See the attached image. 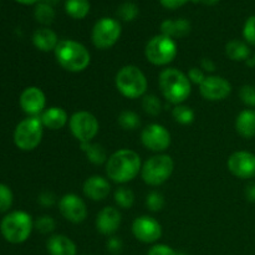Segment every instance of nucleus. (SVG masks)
Instances as JSON below:
<instances>
[{
    "label": "nucleus",
    "mask_w": 255,
    "mask_h": 255,
    "mask_svg": "<svg viewBox=\"0 0 255 255\" xmlns=\"http://www.w3.org/2000/svg\"><path fill=\"white\" fill-rule=\"evenodd\" d=\"M82 152L86 154L87 159L91 162L92 164L96 166H101V164L106 163L109 157H107L106 149L99 143H92V142H85V143H80Z\"/></svg>",
    "instance_id": "24"
},
{
    "label": "nucleus",
    "mask_w": 255,
    "mask_h": 255,
    "mask_svg": "<svg viewBox=\"0 0 255 255\" xmlns=\"http://www.w3.org/2000/svg\"><path fill=\"white\" fill-rule=\"evenodd\" d=\"M142 162L137 152L132 149H119L106 162V174L112 182L119 184L128 183L141 173Z\"/></svg>",
    "instance_id": "1"
},
{
    "label": "nucleus",
    "mask_w": 255,
    "mask_h": 255,
    "mask_svg": "<svg viewBox=\"0 0 255 255\" xmlns=\"http://www.w3.org/2000/svg\"><path fill=\"white\" fill-rule=\"evenodd\" d=\"M121 32L122 27L119 20L114 17H102L92 27V44L100 50L110 49L119 41Z\"/></svg>",
    "instance_id": "9"
},
{
    "label": "nucleus",
    "mask_w": 255,
    "mask_h": 255,
    "mask_svg": "<svg viewBox=\"0 0 255 255\" xmlns=\"http://www.w3.org/2000/svg\"><path fill=\"white\" fill-rule=\"evenodd\" d=\"M42 2H45V4H49V5H55L59 2V0H42Z\"/></svg>",
    "instance_id": "47"
},
{
    "label": "nucleus",
    "mask_w": 255,
    "mask_h": 255,
    "mask_svg": "<svg viewBox=\"0 0 255 255\" xmlns=\"http://www.w3.org/2000/svg\"><path fill=\"white\" fill-rule=\"evenodd\" d=\"M187 76H188L191 84L198 85V86L204 81V80H206L207 77L206 74H204V71L201 69V67H191V69L188 70Z\"/></svg>",
    "instance_id": "38"
},
{
    "label": "nucleus",
    "mask_w": 255,
    "mask_h": 255,
    "mask_svg": "<svg viewBox=\"0 0 255 255\" xmlns=\"http://www.w3.org/2000/svg\"><path fill=\"white\" fill-rule=\"evenodd\" d=\"M115 84L122 96L131 100L143 97L148 86L146 75L134 65H126L121 67L115 77Z\"/></svg>",
    "instance_id": "5"
},
{
    "label": "nucleus",
    "mask_w": 255,
    "mask_h": 255,
    "mask_svg": "<svg viewBox=\"0 0 255 255\" xmlns=\"http://www.w3.org/2000/svg\"><path fill=\"white\" fill-rule=\"evenodd\" d=\"M65 11L72 19H84L90 11L89 0H66Z\"/></svg>",
    "instance_id": "26"
},
{
    "label": "nucleus",
    "mask_w": 255,
    "mask_h": 255,
    "mask_svg": "<svg viewBox=\"0 0 255 255\" xmlns=\"http://www.w3.org/2000/svg\"><path fill=\"white\" fill-rule=\"evenodd\" d=\"M174 162L168 154H156L147 159L141 168V177L146 184L158 187L171 178Z\"/></svg>",
    "instance_id": "6"
},
{
    "label": "nucleus",
    "mask_w": 255,
    "mask_h": 255,
    "mask_svg": "<svg viewBox=\"0 0 255 255\" xmlns=\"http://www.w3.org/2000/svg\"><path fill=\"white\" fill-rule=\"evenodd\" d=\"M59 211L66 221L74 224L82 223L87 217V207L84 199L77 194L69 193L59 201Z\"/></svg>",
    "instance_id": "13"
},
{
    "label": "nucleus",
    "mask_w": 255,
    "mask_h": 255,
    "mask_svg": "<svg viewBox=\"0 0 255 255\" xmlns=\"http://www.w3.org/2000/svg\"><path fill=\"white\" fill-rule=\"evenodd\" d=\"M158 85L164 99L174 106L182 105L191 96L192 84L188 76L174 67L164 69L159 74Z\"/></svg>",
    "instance_id": "2"
},
{
    "label": "nucleus",
    "mask_w": 255,
    "mask_h": 255,
    "mask_svg": "<svg viewBox=\"0 0 255 255\" xmlns=\"http://www.w3.org/2000/svg\"><path fill=\"white\" fill-rule=\"evenodd\" d=\"M34 228L41 234L52 233L56 228V222L50 216H41L34 222Z\"/></svg>",
    "instance_id": "34"
},
{
    "label": "nucleus",
    "mask_w": 255,
    "mask_h": 255,
    "mask_svg": "<svg viewBox=\"0 0 255 255\" xmlns=\"http://www.w3.org/2000/svg\"><path fill=\"white\" fill-rule=\"evenodd\" d=\"M226 54L233 61H247L251 56V50L244 41L231 40L226 45Z\"/></svg>",
    "instance_id": "25"
},
{
    "label": "nucleus",
    "mask_w": 255,
    "mask_h": 255,
    "mask_svg": "<svg viewBox=\"0 0 255 255\" xmlns=\"http://www.w3.org/2000/svg\"><path fill=\"white\" fill-rule=\"evenodd\" d=\"M147 255H178V253L166 244H154Z\"/></svg>",
    "instance_id": "39"
},
{
    "label": "nucleus",
    "mask_w": 255,
    "mask_h": 255,
    "mask_svg": "<svg viewBox=\"0 0 255 255\" xmlns=\"http://www.w3.org/2000/svg\"><path fill=\"white\" fill-rule=\"evenodd\" d=\"M44 126L40 116H29L20 121L14 131V143L21 151H32L40 144Z\"/></svg>",
    "instance_id": "7"
},
{
    "label": "nucleus",
    "mask_w": 255,
    "mask_h": 255,
    "mask_svg": "<svg viewBox=\"0 0 255 255\" xmlns=\"http://www.w3.org/2000/svg\"><path fill=\"white\" fill-rule=\"evenodd\" d=\"M229 172L241 179L255 177V154L248 151H237L229 156L227 162Z\"/></svg>",
    "instance_id": "15"
},
{
    "label": "nucleus",
    "mask_w": 255,
    "mask_h": 255,
    "mask_svg": "<svg viewBox=\"0 0 255 255\" xmlns=\"http://www.w3.org/2000/svg\"><path fill=\"white\" fill-rule=\"evenodd\" d=\"M115 202L120 208L129 209L134 204V193L127 187H119L114 194Z\"/></svg>",
    "instance_id": "28"
},
{
    "label": "nucleus",
    "mask_w": 255,
    "mask_h": 255,
    "mask_svg": "<svg viewBox=\"0 0 255 255\" xmlns=\"http://www.w3.org/2000/svg\"><path fill=\"white\" fill-rule=\"evenodd\" d=\"M60 66L70 72H81L89 67L91 54L86 46L75 40H61L54 51Z\"/></svg>",
    "instance_id": "3"
},
{
    "label": "nucleus",
    "mask_w": 255,
    "mask_h": 255,
    "mask_svg": "<svg viewBox=\"0 0 255 255\" xmlns=\"http://www.w3.org/2000/svg\"><path fill=\"white\" fill-rule=\"evenodd\" d=\"M162 102L156 95H144L142 99V109L149 116H157L162 111Z\"/></svg>",
    "instance_id": "31"
},
{
    "label": "nucleus",
    "mask_w": 255,
    "mask_h": 255,
    "mask_svg": "<svg viewBox=\"0 0 255 255\" xmlns=\"http://www.w3.org/2000/svg\"><path fill=\"white\" fill-rule=\"evenodd\" d=\"M34 229V221L26 212L15 211L6 214L0 223V232L6 242L21 244L29 239Z\"/></svg>",
    "instance_id": "4"
},
{
    "label": "nucleus",
    "mask_w": 255,
    "mask_h": 255,
    "mask_svg": "<svg viewBox=\"0 0 255 255\" xmlns=\"http://www.w3.org/2000/svg\"><path fill=\"white\" fill-rule=\"evenodd\" d=\"M254 61H255V56H254Z\"/></svg>",
    "instance_id": "48"
},
{
    "label": "nucleus",
    "mask_w": 255,
    "mask_h": 255,
    "mask_svg": "<svg viewBox=\"0 0 255 255\" xmlns=\"http://www.w3.org/2000/svg\"><path fill=\"white\" fill-rule=\"evenodd\" d=\"M15 1L20 2V4H24V5H30V4H35L37 0H15Z\"/></svg>",
    "instance_id": "46"
},
{
    "label": "nucleus",
    "mask_w": 255,
    "mask_h": 255,
    "mask_svg": "<svg viewBox=\"0 0 255 255\" xmlns=\"http://www.w3.org/2000/svg\"><path fill=\"white\" fill-rule=\"evenodd\" d=\"M85 197L95 202L104 201L111 191L109 181L105 177L101 176H91L84 182L82 186Z\"/></svg>",
    "instance_id": "18"
},
{
    "label": "nucleus",
    "mask_w": 255,
    "mask_h": 255,
    "mask_svg": "<svg viewBox=\"0 0 255 255\" xmlns=\"http://www.w3.org/2000/svg\"><path fill=\"white\" fill-rule=\"evenodd\" d=\"M132 234L137 241L146 244L156 243L162 237V227L149 216H141L132 223Z\"/></svg>",
    "instance_id": "12"
},
{
    "label": "nucleus",
    "mask_w": 255,
    "mask_h": 255,
    "mask_svg": "<svg viewBox=\"0 0 255 255\" xmlns=\"http://www.w3.org/2000/svg\"><path fill=\"white\" fill-rule=\"evenodd\" d=\"M120 127L125 131H134L141 126L139 116L133 111H122L117 119Z\"/></svg>",
    "instance_id": "27"
},
{
    "label": "nucleus",
    "mask_w": 255,
    "mask_h": 255,
    "mask_svg": "<svg viewBox=\"0 0 255 255\" xmlns=\"http://www.w3.org/2000/svg\"><path fill=\"white\" fill-rule=\"evenodd\" d=\"M201 69L203 70L204 72H214L216 71V64L212 59H208V57H203L201 60Z\"/></svg>",
    "instance_id": "43"
},
{
    "label": "nucleus",
    "mask_w": 255,
    "mask_h": 255,
    "mask_svg": "<svg viewBox=\"0 0 255 255\" xmlns=\"http://www.w3.org/2000/svg\"><path fill=\"white\" fill-rule=\"evenodd\" d=\"M20 107L29 116H39L45 111L46 96L44 91L36 86L26 87L21 92L19 99Z\"/></svg>",
    "instance_id": "16"
},
{
    "label": "nucleus",
    "mask_w": 255,
    "mask_h": 255,
    "mask_svg": "<svg viewBox=\"0 0 255 255\" xmlns=\"http://www.w3.org/2000/svg\"><path fill=\"white\" fill-rule=\"evenodd\" d=\"M141 142L147 149L161 153L171 146V133L159 124H151L141 132Z\"/></svg>",
    "instance_id": "11"
},
{
    "label": "nucleus",
    "mask_w": 255,
    "mask_h": 255,
    "mask_svg": "<svg viewBox=\"0 0 255 255\" xmlns=\"http://www.w3.org/2000/svg\"><path fill=\"white\" fill-rule=\"evenodd\" d=\"M177 44L172 37L166 35H156L146 45L144 56L147 61L156 66H166L171 64L177 56Z\"/></svg>",
    "instance_id": "8"
},
{
    "label": "nucleus",
    "mask_w": 255,
    "mask_h": 255,
    "mask_svg": "<svg viewBox=\"0 0 255 255\" xmlns=\"http://www.w3.org/2000/svg\"><path fill=\"white\" fill-rule=\"evenodd\" d=\"M37 201H39V203L41 204L42 207H52L56 203V196H55V193H52V192L45 191L40 194Z\"/></svg>",
    "instance_id": "41"
},
{
    "label": "nucleus",
    "mask_w": 255,
    "mask_h": 255,
    "mask_svg": "<svg viewBox=\"0 0 255 255\" xmlns=\"http://www.w3.org/2000/svg\"><path fill=\"white\" fill-rule=\"evenodd\" d=\"M172 116H173L174 121L178 124L191 125L194 121L196 115L191 107L186 106V105H176L172 110Z\"/></svg>",
    "instance_id": "30"
},
{
    "label": "nucleus",
    "mask_w": 255,
    "mask_h": 255,
    "mask_svg": "<svg viewBox=\"0 0 255 255\" xmlns=\"http://www.w3.org/2000/svg\"><path fill=\"white\" fill-rule=\"evenodd\" d=\"M106 246H107V251L114 255L121 254L122 249H124V243H122L121 239L117 238V237H111V238L107 241Z\"/></svg>",
    "instance_id": "40"
},
{
    "label": "nucleus",
    "mask_w": 255,
    "mask_h": 255,
    "mask_svg": "<svg viewBox=\"0 0 255 255\" xmlns=\"http://www.w3.org/2000/svg\"><path fill=\"white\" fill-rule=\"evenodd\" d=\"M191 1H193L194 4H203L212 6V5H216L219 0H191Z\"/></svg>",
    "instance_id": "45"
},
{
    "label": "nucleus",
    "mask_w": 255,
    "mask_h": 255,
    "mask_svg": "<svg viewBox=\"0 0 255 255\" xmlns=\"http://www.w3.org/2000/svg\"><path fill=\"white\" fill-rule=\"evenodd\" d=\"M239 97L246 106L255 107V86L244 85L239 90Z\"/></svg>",
    "instance_id": "36"
},
{
    "label": "nucleus",
    "mask_w": 255,
    "mask_h": 255,
    "mask_svg": "<svg viewBox=\"0 0 255 255\" xmlns=\"http://www.w3.org/2000/svg\"><path fill=\"white\" fill-rule=\"evenodd\" d=\"M69 127L72 136L80 142H91L97 136L100 129L99 121L96 117L87 111L75 112L69 120Z\"/></svg>",
    "instance_id": "10"
},
{
    "label": "nucleus",
    "mask_w": 255,
    "mask_h": 255,
    "mask_svg": "<svg viewBox=\"0 0 255 255\" xmlns=\"http://www.w3.org/2000/svg\"><path fill=\"white\" fill-rule=\"evenodd\" d=\"M47 252L50 255H76V244L66 236L55 234L50 237L46 244Z\"/></svg>",
    "instance_id": "20"
},
{
    "label": "nucleus",
    "mask_w": 255,
    "mask_h": 255,
    "mask_svg": "<svg viewBox=\"0 0 255 255\" xmlns=\"http://www.w3.org/2000/svg\"><path fill=\"white\" fill-rule=\"evenodd\" d=\"M121 213L115 207H105L96 217V228L102 236H114L121 226Z\"/></svg>",
    "instance_id": "17"
},
{
    "label": "nucleus",
    "mask_w": 255,
    "mask_h": 255,
    "mask_svg": "<svg viewBox=\"0 0 255 255\" xmlns=\"http://www.w3.org/2000/svg\"><path fill=\"white\" fill-rule=\"evenodd\" d=\"M244 194H246V198L248 199L252 203H255V182H252L248 186L246 187V191H244Z\"/></svg>",
    "instance_id": "44"
},
{
    "label": "nucleus",
    "mask_w": 255,
    "mask_h": 255,
    "mask_svg": "<svg viewBox=\"0 0 255 255\" xmlns=\"http://www.w3.org/2000/svg\"><path fill=\"white\" fill-rule=\"evenodd\" d=\"M164 204H166V199L161 192L152 191L147 194L146 197V207L151 212H159L163 209Z\"/></svg>",
    "instance_id": "32"
},
{
    "label": "nucleus",
    "mask_w": 255,
    "mask_h": 255,
    "mask_svg": "<svg viewBox=\"0 0 255 255\" xmlns=\"http://www.w3.org/2000/svg\"><path fill=\"white\" fill-rule=\"evenodd\" d=\"M14 202V194L6 184L0 183V213L9 211Z\"/></svg>",
    "instance_id": "35"
},
{
    "label": "nucleus",
    "mask_w": 255,
    "mask_h": 255,
    "mask_svg": "<svg viewBox=\"0 0 255 255\" xmlns=\"http://www.w3.org/2000/svg\"><path fill=\"white\" fill-rule=\"evenodd\" d=\"M40 120H41L44 127L51 129V131H57V129L64 128L70 119L67 116V112L62 107L52 106L45 110L40 115Z\"/></svg>",
    "instance_id": "19"
},
{
    "label": "nucleus",
    "mask_w": 255,
    "mask_h": 255,
    "mask_svg": "<svg viewBox=\"0 0 255 255\" xmlns=\"http://www.w3.org/2000/svg\"><path fill=\"white\" fill-rule=\"evenodd\" d=\"M162 35L177 39V37H184L191 32V22L187 19L179 17V19H166L161 24Z\"/></svg>",
    "instance_id": "22"
},
{
    "label": "nucleus",
    "mask_w": 255,
    "mask_h": 255,
    "mask_svg": "<svg viewBox=\"0 0 255 255\" xmlns=\"http://www.w3.org/2000/svg\"><path fill=\"white\" fill-rule=\"evenodd\" d=\"M243 36L248 44L255 45V15L248 17V20L244 24Z\"/></svg>",
    "instance_id": "37"
},
{
    "label": "nucleus",
    "mask_w": 255,
    "mask_h": 255,
    "mask_svg": "<svg viewBox=\"0 0 255 255\" xmlns=\"http://www.w3.org/2000/svg\"><path fill=\"white\" fill-rule=\"evenodd\" d=\"M35 19L42 25L52 24L55 19V10L51 5L45 4V2H39L35 6Z\"/></svg>",
    "instance_id": "29"
},
{
    "label": "nucleus",
    "mask_w": 255,
    "mask_h": 255,
    "mask_svg": "<svg viewBox=\"0 0 255 255\" xmlns=\"http://www.w3.org/2000/svg\"><path fill=\"white\" fill-rule=\"evenodd\" d=\"M199 92L204 100L223 101L231 95L232 85L224 77L212 75V76H207L206 80L199 85Z\"/></svg>",
    "instance_id": "14"
},
{
    "label": "nucleus",
    "mask_w": 255,
    "mask_h": 255,
    "mask_svg": "<svg viewBox=\"0 0 255 255\" xmlns=\"http://www.w3.org/2000/svg\"><path fill=\"white\" fill-rule=\"evenodd\" d=\"M188 0H159V2L162 4V6L167 7V9H178V7L183 6Z\"/></svg>",
    "instance_id": "42"
},
{
    "label": "nucleus",
    "mask_w": 255,
    "mask_h": 255,
    "mask_svg": "<svg viewBox=\"0 0 255 255\" xmlns=\"http://www.w3.org/2000/svg\"><path fill=\"white\" fill-rule=\"evenodd\" d=\"M32 44L39 51L50 52L55 51L59 44V39L54 30L49 27H41V29H37L32 35Z\"/></svg>",
    "instance_id": "21"
},
{
    "label": "nucleus",
    "mask_w": 255,
    "mask_h": 255,
    "mask_svg": "<svg viewBox=\"0 0 255 255\" xmlns=\"http://www.w3.org/2000/svg\"><path fill=\"white\" fill-rule=\"evenodd\" d=\"M138 15V7L133 2H124L117 9V16L124 21H133Z\"/></svg>",
    "instance_id": "33"
},
{
    "label": "nucleus",
    "mask_w": 255,
    "mask_h": 255,
    "mask_svg": "<svg viewBox=\"0 0 255 255\" xmlns=\"http://www.w3.org/2000/svg\"><path fill=\"white\" fill-rule=\"evenodd\" d=\"M236 129L244 138L255 137V110H244L237 116Z\"/></svg>",
    "instance_id": "23"
}]
</instances>
